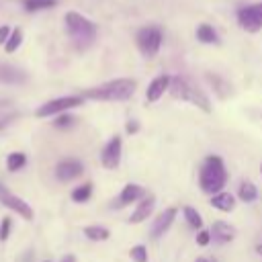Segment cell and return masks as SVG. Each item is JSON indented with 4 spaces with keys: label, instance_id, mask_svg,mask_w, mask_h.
<instances>
[{
    "label": "cell",
    "instance_id": "obj_1",
    "mask_svg": "<svg viewBox=\"0 0 262 262\" xmlns=\"http://www.w3.org/2000/svg\"><path fill=\"white\" fill-rule=\"evenodd\" d=\"M137 90V82L133 78H115L100 86L86 88L82 92L84 98L90 100H102V102H123L129 100Z\"/></svg>",
    "mask_w": 262,
    "mask_h": 262
},
{
    "label": "cell",
    "instance_id": "obj_2",
    "mask_svg": "<svg viewBox=\"0 0 262 262\" xmlns=\"http://www.w3.org/2000/svg\"><path fill=\"white\" fill-rule=\"evenodd\" d=\"M63 23H66V31H68L70 39L74 41V45L78 49H86L94 43V39L98 35V27L84 14L70 10V12H66Z\"/></svg>",
    "mask_w": 262,
    "mask_h": 262
},
{
    "label": "cell",
    "instance_id": "obj_3",
    "mask_svg": "<svg viewBox=\"0 0 262 262\" xmlns=\"http://www.w3.org/2000/svg\"><path fill=\"white\" fill-rule=\"evenodd\" d=\"M227 182V170H225V164L219 156H209L203 166H201V172H199V184L205 192L209 194H215L219 192Z\"/></svg>",
    "mask_w": 262,
    "mask_h": 262
},
{
    "label": "cell",
    "instance_id": "obj_4",
    "mask_svg": "<svg viewBox=\"0 0 262 262\" xmlns=\"http://www.w3.org/2000/svg\"><path fill=\"white\" fill-rule=\"evenodd\" d=\"M170 94L176 98V100H184V102H190L194 104L196 108L205 111V113H211V102L207 98V94L203 90H199L190 80H186L184 76H172L170 80Z\"/></svg>",
    "mask_w": 262,
    "mask_h": 262
},
{
    "label": "cell",
    "instance_id": "obj_5",
    "mask_svg": "<svg viewBox=\"0 0 262 262\" xmlns=\"http://www.w3.org/2000/svg\"><path fill=\"white\" fill-rule=\"evenodd\" d=\"M162 41H164V33L158 25H145L135 33V45L141 51V55L147 59L158 55V51L162 49Z\"/></svg>",
    "mask_w": 262,
    "mask_h": 262
},
{
    "label": "cell",
    "instance_id": "obj_6",
    "mask_svg": "<svg viewBox=\"0 0 262 262\" xmlns=\"http://www.w3.org/2000/svg\"><path fill=\"white\" fill-rule=\"evenodd\" d=\"M84 102V96H59V98H51L47 100L45 104H41L37 111H35V117H51V115H59V113H66L70 108H76Z\"/></svg>",
    "mask_w": 262,
    "mask_h": 262
},
{
    "label": "cell",
    "instance_id": "obj_7",
    "mask_svg": "<svg viewBox=\"0 0 262 262\" xmlns=\"http://www.w3.org/2000/svg\"><path fill=\"white\" fill-rule=\"evenodd\" d=\"M237 25L248 31V33H258L262 29V2L256 4H246L242 8H237L235 12Z\"/></svg>",
    "mask_w": 262,
    "mask_h": 262
},
{
    "label": "cell",
    "instance_id": "obj_8",
    "mask_svg": "<svg viewBox=\"0 0 262 262\" xmlns=\"http://www.w3.org/2000/svg\"><path fill=\"white\" fill-rule=\"evenodd\" d=\"M0 203H2L4 207H8L10 211L18 213V215H20L23 219H27V221H31V219L35 217L33 207H31L29 203H25L20 196H16V194H12L10 190H6L4 186H0Z\"/></svg>",
    "mask_w": 262,
    "mask_h": 262
},
{
    "label": "cell",
    "instance_id": "obj_9",
    "mask_svg": "<svg viewBox=\"0 0 262 262\" xmlns=\"http://www.w3.org/2000/svg\"><path fill=\"white\" fill-rule=\"evenodd\" d=\"M121 151H123V141H121V137H119V135L111 137L108 143H106V145L102 147V151H100V164H102L106 170L117 168L119 162H121Z\"/></svg>",
    "mask_w": 262,
    "mask_h": 262
},
{
    "label": "cell",
    "instance_id": "obj_10",
    "mask_svg": "<svg viewBox=\"0 0 262 262\" xmlns=\"http://www.w3.org/2000/svg\"><path fill=\"white\" fill-rule=\"evenodd\" d=\"M82 172H84L82 162H80V160H74V158L61 160V162L55 166V176H57V180H61V182H68V180H72V178H78V176H82Z\"/></svg>",
    "mask_w": 262,
    "mask_h": 262
},
{
    "label": "cell",
    "instance_id": "obj_11",
    "mask_svg": "<svg viewBox=\"0 0 262 262\" xmlns=\"http://www.w3.org/2000/svg\"><path fill=\"white\" fill-rule=\"evenodd\" d=\"M145 194H147V192H145V188H143V186H139V184H127V186L119 192V196L113 201V207H115V209L127 207V205H131V203H135V201L143 199Z\"/></svg>",
    "mask_w": 262,
    "mask_h": 262
},
{
    "label": "cell",
    "instance_id": "obj_12",
    "mask_svg": "<svg viewBox=\"0 0 262 262\" xmlns=\"http://www.w3.org/2000/svg\"><path fill=\"white\" fill-rule=\"evenodd\" d=\"M170 80H172V76H168V74H160V76H156V78L149 82L147 90H145V100H147V102H156V100H160V98L164 96V92L170 88Z\"/></svg>",
    "mask_w": 262,
    "mask_h": 262
},
{
    "label": "cell",
    "instance_id": "obj_13",
    "mask_svg": "<svg viewBox=\"0 0 262 262\" xmlns=\"http://www.w3.org/2000/svg\"><path fill=\"white\" fill-rule=\"evenodd\" d=\"M176 207H168V209H164V213H160L158 215V219L154 221V225H151V237H160L162 233H166L168 231V227L172 225V221L176 219Z\"/></svg>",
    "mask_w": 262,
    "mask_h": 262
},
{
    "label": "cell",
    "instance_id": "obj_14",
    "mask_svg": "<svg viewBox=\"0 0 262 262\" xmlns=\"http://www.w3.org/2000/svg\"><path fill=\"white\" fill-rule=\"evenodd\" d=\"M154 207H156V196H151V194H145V196L139 201V205L135 207V211L131 213V217H129V223H141V221H145V219L151 215Z\"/></svg>",
    "mask_w": 262,
    "mask_h": 262
},
{
    "label": "cell",
    "instance_id": "obj_15",
    "mask_svg": "<svg viewBox=\"0 0 262 262\" xmlns=\"http://www.w3.org/2000/svg\"><path fill=\"white\" fill-rule=\"evenodd\" d=\"M27 74L10 63H0V84H25Z\"/></svg>",
    "mask_w": 262,
    "mask_h": 262
},
{
    "label": "cell",
    "instance_id": "obj_16",
    "mask_svg": "<svg viewBox=\"0 0 262 262\" xmlns=\"http://www.w3.org/2000/svg\"><path fill=\"white\" fill-rule=\"evenodd\" d=\"M211 237L217 244H229L235 237V229H233V225H229L225 221H215L211 227Z\"/></svg>",
    "mask_w": 262,
    "mask_h": 262
},
{
    "label": "cell",
    "instance_id": "obj_17",
    "mask_svg": "<svg viewBox=\"0 0 262 262\" xmlns=\"http://www.w3.org/2000/svg\"><path fill=\"white\" fill-rule=\"evenodd\" d=\"M196 39H199L203 45H219V35H217V31H215L211 25H207V23H201V25L196 27Z\"/></svg>",
    "mask_w": 262,
    "mask_h": 262
},
{
    "label": "cell",
    "instance_id": "obj_18",
    "mask_svg": "<svg viewBox=\"0 0 262 262\" xmlns=\"http://www.w3.org/2000/svg\"><path fill=\"white\" fill-rule=\"evenodd\" d=\"M215 209H219V211H231L233 207H235V196L233 194H229V192H215L213 196H211V201H209Z\"/></svg>",
    "mask_w": 262,
    "mask_h": 262
},
{
    "label": "cell",
    "instance_id": "obj_19",
    "mask_svg": "<svg viewBox=\"0 0 262 262\" xmlns=\"http://www.w3.org/2000/svg\"><path fill=\"white\" fill-rule=\"evenodd\" d=\"M237 196H239L244 203H254V201L258 199V188L254 186V182L244 180V182L239 184V188H237Z\"/></svg>",
    "mask_w": 262,
    "mask_h": 262
},
{
    "label": "cell",
    "instance_id": "obj_20",
    "mask_svg": "<svg viewBox=\"0 0 262 262\" xmlns=\"http://www.w3.org/2000/svg\"><path fill=\"white\" fill-rule=\"evenodd\" d=\"M84 235L88 239H92V242H104V239H108L111 233L102 225H88V227H84Z\"/></svg>",
    "mask_w": 262,
    "mask_h": 262
},
{
    "label": "cell",
    "instance_id": "obj_21",
    "mask_svg": "<svg viewBox=\"0 0 262 262\" xmlns=\"http://www.w3.org/2000/svg\"><path fill=\"white\" fill-rule=\"evenodd\" d=\"M57 4V0H23V6L29 12H37V10H47L53 8Z\"/></svg>",
    "mask_w": 262,
    "mask_h": 262
},
{
    "label": "cell",
    "instance_id": "obj_22",
    "mask_svg": "<svg viewBox=\"0 0 262 262\" xmlns=\"http://www.w3.org/2000/svg\"><path fill=\"white\" fill-rule=\"evenodd\" d=\"M20 43H23V31L20 29H12L10 35H8V39H6V43H4L6 53H14Z\"/></svg>",
    "mask_w": 262,
    "mask_h": 262
},
{
    "label": "cell",
    "instance_id": "obj_23",
    "mask_svg": "<svg viewBox=\"0 0 262 262\" xmlns=\"http://www.w3.org/2000/svg\"><path fill=\"white\" fill-rule=\"evenodd\" d=\"M25 164H27V156L20 154V151L8 154V158H6V168H8L10 172H16V170L25 168Z\"/></svg>",
    "mask_w": 262,
    "mask_h": 262
},
{
    "label": "cell",
    "instance_id": "obj_24",
    "mask_svg": "<svg viewBox=\"0 0 262 262\" xmlns=\"http://www.w3.org/2000/svg\"><path fill=\"white\" fill-rule=\"evenodd\" d=\"M90 196H92V184L90 182H84L82 186L72 190V201L74 203H86Z\"/></svg>",
    "mask_w": 262,
    "mask_h": 262
},
{
    "label": "cell",
    "instance_id": "obj_25",
    "mask_svg": "<svg viewBox=\"0 0 262 262\" xmlns=\"http://www.w3.org/2000/svg\"><path fill=\"white\" fill-rule=\"evenodd\" d=\"M182 215H184L186 223H188L192 229H201V227H203V217L199 215L196 209H192V207H184V209H182Z\"/></svg>",
    "mask_w": 262,
    "mask_h": 262
},
{
    "label": "cell",
    "instance_id": "obj_26",
    "mask_svg": "<svg viewBox=\"0 0 262 262\" xmlns=\"http://www.w3.org/2000/svg\"><path fill=\"white\" fill-rule=\"evenodd\" d=\"M131 258L133 262H147V248L145 246H133L131 248Z\"/></svg>",
    "mask_w": 262,
    "mask_h": 262
},
{
    "label": "cell",
    "instance_id": "obj_27",
    "mask_svg": "<svg viewBox=\"0 0 262 262\" xmlns=\"http://www.w3.org/2000/svg\"><path fill=\"white\" fill-rule=\"evenodd\" d=\"M207 78H209V80H211V84L215 86V90H217V94H219L221 98H225V96H227V92H229V88H227V86L223 84V80H219L217 76H211V74H209Z\"/></svg>",
    "mask_w": 262,
    "mask_h": 262
},
{
    "label": "cell",
    "instance_id": "obj_28",
    "mask_svg": "<svg viewBox=\"0 0 262 262\" xmlns=\"http://www.w3.org/2000/svg\"><path fill=\"white\" fill-rule=\"evenodd\" d=\"M74 123H76V119H74L72 115H61V113H59V117L53 121V125H55L57 129H68V127H72Z\"/></svg>",
    "mask_w": 262,
    "mask_h": 262
},
{
    "label": "cell",
    "instance_id": "obj_29",
    "mask_svg": "<svg viewBox=\"0 0 262 262\" xmlns=\"http://www.w3.org/2000/svg\"><path fill=\"white\" fill-rule=\"evenodd\" d=\"M10 227H12L10 217H2V221H0V242H6V239H8Z\"/></svg>",
    "mask_w": 262,
    "mask_h": 262
},
{
    "label": "cell",
    "instance_id": "obj_30",
    "mask_svg": "<svg viewBox=\"0 0 262 262\" xmlns=\"http://www.w3.org/2000/svg\"><path fill=\"white\" fill-rule=\"evenodd\" d=\"M209 242H211V231H199L196 244H199V246H207Z\"/></svg>",
    "mask_w": 262,
    "mask_h": 262
},
{
    "label": "cell",
    "instance_id": "obj_31",
    "mask_svg": "<svg viewBox=\"0 0 262 262\" xmlns=\"http://www.w3.org/2000/svg\"><path fill=\"white\" fill-rule=\"evenodd\" d=\"M10 31H12V29H10L8 25H2V27H0V45H2V43H6V39H8Z\"/></svg>",
    "mask_w": 262,
    "mask_h": 262
},
{
    "label": "cell",
    "instance_id": "obj_32",
    "mask_svg": "<svg viewBox=\"0 0 262 262\" xmlns=\"http://www.w3.org/2000/svg\"><path fill=\"white\" fill-rule=\"evenodd\" d=\"M14 119H16V115H6V117H0V131H2V129H4L8 123H12Z\"/></svg>",
    "mask_w": 262,
    "mask_h": 262
},
{
    "label": "cell",
    "instance_id": "obj_33",
    "mask_svg": "<svg viewBox=\"0 0 262 262\" xmlns=\"http://www.w3.org/2000/svg\"><path fill=\"white\" fill-rule=\"evenodd\" d=\"M139 131V123L133 119V121H127V133H137Z\"/></svg>",
    "mask_w": 262,
    "mask_h": 262
},
{
    "label": "cell",
    "instance_id": "obj_34",
    "mask_svg": "<svg viewBox=\"0 0 262 262\" xmlns=\"http://www.w3.org/2000/svg\"><path fill=\"white\" fill-rule=\"evenodd\" d=\"M61 262H76V258H74L72 254H66V256L61 258Z\"/></svg>",
    "mask_w": 262,
    "mask_h": 262
},
{
    "label": "cell",
    "instance_id": "obj_35",
    "mask_svg": "<svg viewBox=\"0 0 262 262\" xmlns=\"http://www.w3.org/2000/svg\"><path fill=\"white\" fill-rule=\"evenodd\" d=\"M256 252H258V254L262 256V244H258V246H256Z\"/></svg>",
    "mask_w": 262,
    "mask_h": 262
},
{
    "label": "cell",
    "instance_id": "obj_36",
    "mask_svg": "<svg viewBox=\"0 0 262 262\" xmlns=\"http://www.w3.org/2000/svg\"><path fill=\"white\" fill-rule=\"evenodd\" d=\"M196 262H215V260H207V258H196Z\"/></svg>",
    "mask_w": 262,
    "mask_h": 262
},
{
    "label": "cell",
    "instance_id": "obj_37",
    "mask_svg": "<svg viewBox=\"0 0 262 262\" xmlns=\"http://www.w3.org/2000/svg\"><path fill=\"white\" fill-rule=\"evenodd\" d=\"M260 172H262V164H260Z\"/></svg>",
    "mask_w": 262,
    "mask_h": 262
}]
</instances>
